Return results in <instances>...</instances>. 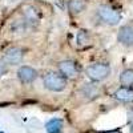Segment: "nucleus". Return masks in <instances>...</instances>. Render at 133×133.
I'll return each mask as SVG.
<instances>
[{
    "label": "nucleus",
    "mask_w": 133,
    "mask_h": 133,
    "mask_svg": "<svg viewBox=\"0 0 133 133\" xmlns=\"http://www.w3.org/2000/svg\"><path fill=\"white\" fill-rule=\"evenodd\" d=\"M44 87L48 91L52 92H61L66 88L68 84V79L65 76H63L61 73H56V72H48L43 79Z\"/></svg>",
    "instance_id": "f257e3e1"
},
{
    "label": "nucleus",
    "mask_w": 133,
    "mask_h": 133,
    "mask_svg": "<svg viewBox=\"0 0 133 133\" xmlns=\"http://www.w3.org/2000/svg\"><path fill=\"white\" fill-rule=\"evenodd\" d=\"M85 73L88 79L92 80L93 83H100L110 75V66L105 63H95L88 66Z\"/></svg>",
    "instance_id": "f03ea898"
},
{
    "label": "nucleus",
    "mask_w": 133,
    "mask_h": 133,
    "mask_svg": "<svg viewBox=\"0 0 133 133\" xmlns=\"http://www.w3.org/2000/svg\"><path fill=\"white\" fill-rule=\"evenodd\" d=\"M96 14H97L98 19L108 25H117L121 20V15L118 11L110 5H107V4L100 5L96 11Z\"/></svg>",
    "instance_id": "7ed1b4c3"
},
{
    "label": "nucleus",
    "mask_w": 133,
    "mask_h": 133,
    "mask_svg": "<svg viewBox=\"0 0 133 133\" xmlns=\"http://www.w3.org/2000/svg\"><path fill=\"white\" fill-rule=\"evenodd\" d=\"M23 57H24V51L19 47H12L8 51H5L3 61L7 65H17L23 61Z\"/></svg>",
    "instance_id": "20e7f679"
},
{
    "label": "nucleus",
    "mask_w": 133,
    "mask_h": 133,
    "mask_svg": "<svg viewBox=\"0 0 133 133\" xmlns=\"http://www.w3.org/2000/svg\"><path fill=\"white\" fill-rule=\"evenodd\" d=\"M17 77L23 84H31V83H33L36 80L37 71L35 68H32V66L23 65L17 69Z\"/></svg>",
    "instance_id": "39448f33"
},
{
    "label": "nucleus",
    "mask_w": 133,
    "mask_h": 133,
    "mask_svg": "<svg viewBox=\"0 0 133 133\" xmlns=\"http://www.w3.org/2000/svg\"><path fill=\"white\" fill-rule=\"evenodd\" d=\"M59 71L66 79L68 77H75L79 73V65L73 60H63L59 63Z\"/></svg>",
    "instance_id": "423d86ee"
},
{
    "label": "nucleus",
    "mask_w": 133,
    "mask_h": 133,
    "mask_svg": "<svg viewBox=\"0 0 133 133\" xmlns=\"http://www.w3.org/2000/svg\"><path fill=\"white\" fill-rule=\"evenodd\" d=\"M117 40L125 47L133 45V25H123L120 27L117 33Z\"/></svg>",
    "instance_id": "0eeeda50"
},
{
    "label": "nucleus",
    "mask_w": 133,
    "mask_h": 133,
    "mask_svg": "<svg viewBox=\"0 0 133 133\" xmlns=\"http://www.w3.org/2000/svg\"><path fill=\"white\" fill-rule=\"evenodd\" d=\"M113 97L121 103H133V88L121 87L115 91Z\"/></svg>",
    "instance_id": "6e6552de"
},
{
    "label": "nucleus",
    "mask_w": 133,
    "mask_h": 133,
    "mask_svg": "<svg viewBox=\"0 0 133 133\" xmlns=\"http://www.w3.org/2000/svg\"><path fill=\"white\" fill-rule=\"evenodd\" d=\"M68 9L72 15L81 14L85 9V2L84 0H69L68 2Z\"/></svg>",
    "instance_id": "1a4fd4ad"
},
{
    "label": "nucleus",
    "mask_w": 133,
    "mask_h": 133,
    "mask_svg": "<svg viewBox=\"0 0 133 133\" xmlns=\"http://www.w3.org/2000/svg\"><path fill=\"white\" fill-rule=\"evenodd\" d=\"M63 121L60 118H52L45 124V130L48 133H61Z\"/></svg>",
    "instance_id": "9d476101"
},
{
    "label": "nucleus",
    "mask_w": 133,
    "mask_h": 133,
    "mask_svg": "<svg viewBox=\"0 0 133 133\" xmlns=\"http://www.w3.org/2000/svg\"><path fill=\"white\" fill-rule=\"evenodd\" d=\"M120 84L123 87L133 88V69H125L120 75Z\"/></svg>",
    "instance_id": "9b49d317"
},
{
    "label": "nucleus",
    "mask_w": 133,
    "mask_h": 133,
    "mask_svg": "<svg viewBox=\"0 0 133 133\" xmlns=\"http://www.w3.org/2000/svg\"><path fill=\"white\" fill-rule=\"evenodd\" d=\"M83 95L84 96H89V97H97L98 96V89L95 84H85L83 88Z\"/></svg>",
    "instance_id": "f8f14e48"
},
{
    "label": "nucleus",
    "mask_w": 133,
    "mask_h": 133,
    "mask_svg": "<svg viewBox=\"0 0 133 133\" xmlns=\"http://www.w3.org/2000/svg\"><path fill=\"white\" fill-rule=\"evenodd\" d=\"M24 15H25L27 21H29V23H35V21L39 20V16H37V12H36L35 8H28Z\"/></svg>",
    "instance_id": "ddd939ff"
},
{
    "label": "nucleus",
    "mask_w": 133,
    "mask_h": 133,
    "mask_svg": "<svg viewBox=\"0 0 133 133\" xmlns=\"http://www.w3.org/2000/svg\"><path fill=\"white\" fill-rule=\"evenodd\" d=\"M76 40H77V43H79V44H85L88 41V36H87L85 31H80L79 35H77V37H76Z\"/></svg>",
    "instance_id": "4468645a"
},
{
    "label": "nucleus",
    "mask_w": 133,
    "mask_h": 133,
    "mask_svg": "<svg viewBox=\"0 0 133 133\" xmlns=\"http://www.w3.org/2000/svg\"><path fill=\"white\" fill-rule=\"evenodd\" d=\"M5 72H7V64L2 60L0 61V77H2L3 75H5Z\"/></svg>",
    "instance_id": "2eb2a0df"
},
{
    "label": "nucleus",
    "mask_w": 133,
    "mask_h": 133,
    "mask_svg": "<svg viewBox=\"0 0 133 133\" xmlns=\"http://www.w3.org/2000/svg\"><path fill=\"white\" fill-rule=\"evenodd\" d=\"M130 133H133V124L130 125Z\"/></svg>",
    "instance_id": "dca6fc26"
},
{
    "label": "nucleus",
    "mask_w": 133,
    "mask_h": 133,
    "mask_svg": "<svg viewBox=\"0 0 133 133\" xmlns=\"http://www.w3.org/2000/svg\"><path fill=\"white\" fill-rule=\"evenodd\" d=\"M109 133H117V132H109Z\"/></svg>",
    "instance_id": "f3484780"
},
{
    "label": "nucleus",
    "mask_w": 133,
    "mask_h": 133,
    "mask_svg": "<svg viewBox=\"0 0 133 133\" xmlns=\"http://www.w3.org/2000/svg\"><path fill=\"white\" fill-rule=\"evenodd\" d=\"M0 133H3V132H0Z\"/></svg>",
    "instance_id": "a211bd4d"
}]
</instances>
